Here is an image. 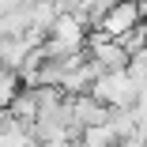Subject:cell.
<instances>
[]
</instances>
